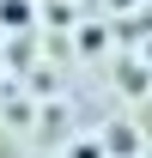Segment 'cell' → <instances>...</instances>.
I'll list each match as a JSON object with an SVG mask.
<instances>
[{"mask_svg": "<svg viewBox=\"0 0 152 158\" xmlns=\"http://www.w3.org/2000/svg\"><path fill=\"white\" fill-rule=\"evenodd\" d=\"M73 158H103V152H97V146H73Z\"/></svg>", "mask_w": 152, "mask_h": 158, "instance_id": "1", "label": "cell"}]
</instances>
